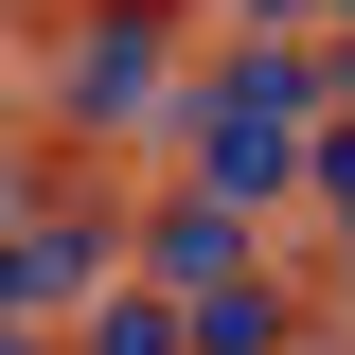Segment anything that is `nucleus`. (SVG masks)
I'll use <instances>...</instances> for the list:
<instances>
[{"label":"nucleus","mask_w":355,"mask_h":355,"mask_svg":"<svg viewBox=\"0 0 355 355\" xmlns=\"http://www.w3.org/2000/svg\"><path fill=\"white\" fill-rule=\"evenodd\" d=\"M214 178H231V196H266V178H284V125H249V107H214Z\"/></svg>","instance_id":"obj_1"}]
</instances>
